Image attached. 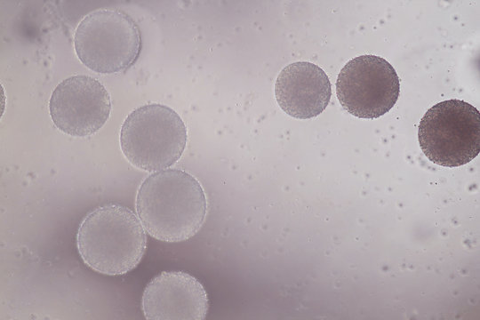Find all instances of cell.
<instances>
[{
  "label": "cell",
  "mask_w": 480,
  "mask_h": 320,
  "mask_svg": "<svg viewBox=\"0 0 480 320\" xmlns=\"http://www.w3.org/2000/svg\"><path fill=\"white\" fill-rule=\"evenodd\" d=\"M141 308L149 320H202L209 309L204 285L183 271H164L146 285Z\"/></svg>",
  "instance_id": "obj_8"
},
{
  "label": "cell",
  "mask_w": 480,
  "mask_h": 320,
  "mask_svg": "<svg viewBox=\"0 0 480 320\" xmlns=\"http://www.w3.org/2000/svg\"><path fill=\"white\" fill-rule=\"evenodd\" d=\"M187 128L172 108L149 103L132 110L122 124L120 147L130 164L146 172L173 165L187 145Z\"/></svg>",
  "instance_id": "obj_3"
},
{
  "label": "cell",
  "mask_w": 480,
  "mask_h": 320,
  "mask_svg": "<svg viewBox=\"0 0 480 320\" xmlns=\"http://www.w3.org/2000/svg\"><path fill=\"white\" fill-rule=\"evenodd\" d=\"M74 47L79 60L100 74H115L131 68L141 51L136 22L125 12L112 8L95 10L77 25Z\"/></svg>",
  "instance_id": "obj_4"
},
{
  "label": "cell",
  "mask_w": 480,
  "mask_h": 320,
  "mask_svg": "<svg viewBox=\"0 0 480 320\" xmlns=\"http://www.w3.org/2000/svg\"><path fill=\"white\" fill-rule=\"evenodd\" d=\"M275 95L286 114L298 119H308L325 109L332 87L320 67L308 61H297L287 65L279 73Z\"/></svg>",
  "instance_id": "obj_9"
},
{
  "label": "cell",
  "mask_w": 480,
  "mask_h": 320,
  "mask_svg": "<svg viewBox=\"0 0 480 320\" xmlns=\"http://www.w3.org/2000/svg\"><path fill=\"white\" fill-rule=\"evenodd\" d=\"M76 248L84 264L106 276L133 270L147 248L140 219L128 207L107 204L86 214L76 233Z\"/></svg>",
  "instance_id": "obj_2"
},
{
  "label": "cell",
  "mask_w": 480,
  "mask_h": 320,
  "mask_svg": "<svg viewBox=\"0 0 480 320\" xmlns=\"http://www.w3.org/2000/svg\"><path fill=\"white\" fill-rule=\"evenodd\" d=\"M111 112L110 96L97 79L76 75L62 80L52 92L49 113L58 130L73 137L96 133Z\"/></svg>",
  "instance_id": "obj_7"
},
{
  "label": "cell",
  "mask_w": 480,
  "mask_h": 320,
  "mask_svg": "<svg viewBox=\"0 0 480 320\" xmlns=\"http://www.w3.org/2000/svg\"><path fill=\"white\" fill-rule=\"evenodd\" d=\"M400 93L399 78L385 59L361 55L350 60L336 81L340 105L359 118H377L388 112Z\"/></svg>",
  "instance_id": "obj_6"
},
{
  "label": "cell",
  "mask_w": 480,
  "mask_h": 320,
  "mask_svg": "<svg viewBox=\"0 0 480 320\" xmlns=\"http://www.w3.org/2000/svg\"><path fill=\"white\" fill-rule=\"evenodd\" d=\"M418 138L423 153L434 164L445 167L466 164L479 154V111L457 99L439 102L421 118Z\"/></svg>",
  "instance_id": "obj_5"
},
{
  "label": "cell",
  "mask_w": 480,
  "mask_h": 320,
  "mask_svg": "<svg viewBox=\"0 0 480 320\" xmlns=\"http://www.w3.org/2000/svg\"><path fill=\"white\" fill-rule=\"evenodd\" d=\"M135 206L145 230L167 243L195 236L207 212L206 196L199 181L176 168L148 175L138 189Z\"/></svg>",
  "instance_id": "obj_1"
}]
</instances>
